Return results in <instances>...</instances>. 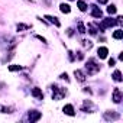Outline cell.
Listing matches in <instances>:
<instances>
[{
  "label": "cell",
  "instance_id": "obj_27",
  "mask_svg": "<svg viewBox=\"0 0 123 123\" xmlns=\"http://www.w3.org/2000/svg\"><path fill=\"white\" fill-rule=\"evenodd\" d=\"M97 2H98V3H103V5H104V3H107V0H97Z\"/></svg>",
  "mask_w": 123,
  "mask_h": 123
},
{
  "label": "cell",
  "instance_id": "obj_24",
  "mask_svg": "<svg viewBox=\"0 0 123 123\" xmlns=\"http://www.w3.org/2000/svg\"><path fill=\"white\" fill-rule=\"evenodd\" d=\"M36 39H39V41H42L43 43H46V39H45V38H42L41 35H36Z\"/></svg>",
  "mask_w": 123,
  "mask_h": 123
},
{
  "label": "cell",
  "instance_id": "obj_1",
  "mask_svg": "<svg viewBox=\"0 0 123 123\" xmlns=\"http://www.w3.org/2000/svg\"><path fill=\"white\" fill-rule=\"evenodd\" d=\"M86 68H87V73H88V75H93V74L98 73V70H100V65H97V62H96L94 59H88V62H87Z\"/></svg>",
  "mask_w": 123,
  "mask_h": 123
},
{
  "label": "cell",
  "instance_id": "obj_13",
  "mask_svg": "<svg viewBox=\"0 0 123 123\" xmlns=\"http://www.w3.org/2000/svg\"><path fill=\"white\" fill-rule=\"evenodd\" d=\"M59 9H61V12H62V13H70V12H71L70 5H65V3L61 5V6H59Z\"/></svg>",
  "mask_w": 123,
  "mask_h": 123
},
{
  "label": "cell",
  "instance_id": "obj_4",
  "mask_svg": "<svg viewBox=\"0 0 123 123\" xmlns=\"http://www.w3.org/2000/svg\"><path fill=\"white\" fill-rule=\"evenodd\" d=\"M107 54H109V49H107L106 46H101V48H98V51H97V55H98L100 59L107 58Z\"/></svg>",
  "mask_w": 123,
  "mask_h": 123
},
{
  "label": "cell",
  "instance_id": "obj_26",
  "mask_svg": "<svg viewBox=\"0 0 123 123\" xmlns=\"http://www.w3.org/2000/svg\"><path fill=\"white\" fill-rule=\"evenodd\" d=\"M61 78L65 80V81H68V75H67V74H61Z\"/></svg>",
  "mask_w": 123,
  "mask_h": 123
},
{
  "label": "cell",
  "instance_id": "obj_5",
  "mask_svg": "<svg viewBox=\"0 0 123 123\" xmlns=\"http://www.w3.org/2000/svg\"><path fill=\"white\" fill-rule=\"evenodd\" d=\"M113 101L114 103H120L122 101V91L119 88H114L113 90Z\"/></svg>",
  "mask_w": 123,
  "mask_h": 123
},
{
  "label": "cell",
  "instance_id": "obj_12",
  "mask_svg": "<svg viewBox=\"0 0 123 123\" xmlns=\"http://www.w3.org/2000/svg\"><path fill=\"white\" fill-rule=\"evenodd\" d=\"M104 117L107 120H116V119H119V113H106Z\"/></svg>",
  "mask_w": 123,
  "mask_h": 123
},
{
  "label": "cell",
  "instance_id": "obj_17",
  "mask_svg": "<svg viewBox=\"0 0 123 123\" xmlns=\"http://www.w3.org/2000/svg\"><path fill=\"white\" fill-rule=\"evenodd\" d=\"M26 29H29V26H28V25H22V23H19V25H18V31H20V32H22V31H26Z\"/></svg>",
  "mask_w": 123,
  "mask_h": 123
},
{
  "label": "cell",
  "instance_id": "obj_19",
  "mask_svg": "<svg viewBox=\"0 0 123 123\" xmlns=\"http://www.w3.org/2000/svg\"><path fill=\"white\" fill-rule=\"evenodd\" d=\"M83 45H84L87 49H90V48L93 46V42H91V41H83Z\"/></svg>",
  "mask_w": 123,
  "mask_h": 123
},
{
  "label": "cell",
  "instance_id": "obj_21",
  "mask_svg": "<svg viewBox=\"0 0 123 123\" xmlns=\"http://www.w3.org/2000/svg\"><path fill=\"white\" fill-rule=\"evenodd\" d=\"M107 12H109L110 15H114V13H116V7H114V6H109V7H107Z\"/></svg>",
  "mask_w": 123,
  "mask_h": 123
},
{
  "label": "cell",
  "instance_id": "obj_18",
  "mask_svg": "<svg viewBox=\"0 0 123 123\" xmlns=\"http://www.w3.org/2000/svg\"><path fill=\"white\" fill-rule=\"evenodd\" d=\"M78 32L80 33H86V28H84V25L81 22H78Z\"/></svg>",
  "mask_w": 123,
  "mask_h": 123
},
{
  "label": "cell",
  "instance_id": "obj_20",
  "mask_svg": "<svg viewBox=\"0 0 123 123\" xmlns=\"http://www.w3.org/2000/svg\"><path fill=\"white\" fill-rule=\"evenodd\" d=\"M20 68H22L20 65H10L9 67V71H19Z\"/></svg>",
  "mask_w": 123,
  "mask_h": 123
},
{
  "label": "cell",
  "instance_id": "obj_8",
  "mask_svg": "<svg viewBox=\"0 0 123 123\" xmlns=\"http://www.w3.org/2000/svg\"><path fill=\"white\" fill-rule=\"evenodd\" d=\"M32 96H33V97H36V98H39V100H42V98H43V93H42V90H41V88H38V87H35V88L32 90Z\"/></svg>",
  "mask_w": 123,
  "mask_h": 123
},
{
  "label": "cell",
  "instance_id": "obj_15",
  "mask_svg": "<svg viewBox=\"0 0 123 123\" xmlns=\"http://www.w3.org/2000/svg\"><path fill=\"white\" fill-rule=\"evenodd\" d=\"M113 80H114V81H122V74H120L119 70L114 71V74H113Z\"/></svg>",
  "mask_w": 123,
  "mask_h": 123
},
{
  "label": "cell",
  "instance_id": "obj_9",
  "mask_svg": "<svg viewBox=\"0 0 123 123\" xmlns=\"http://www.w3.org/2000/svg\"><path fill=\"white\" fill-rule=\"evenodd\" d=\"M64 113H65V114H68V116H74V114H75V113H74V107H73L71 104L64 106Z\"/></svg>",
  "mask_w": 123,
  "mask_h": 123
},
{
  "label": "cell",
  "instance_id": "obj_14",
  "mask_svg": "<svg viewBox=\"0 0 123 123\" xmlns=\"http://www.w3.org/2000/svg\"><path fill=\"white\" fill-rule=\"evenodd\" d=\"M77 6H78V9H80L81 12H86V10H87V5H86L84 2H81V0H78V2H77Z\"/></svg>",
  "mask_w": 123,
  "mask_h": 123
},
{
  "label": "cell",
  "instance_id": "obj_11",
  "mask_svg": "<svg viewBox=\"0 0 123 123\" xmlns=\"http://www.w3.org/2000/svg\"><path fill=\"white\" fill-rule=\"evenodd\" d=\"M91 15H93L94 18H101V16H103V13H101V10H100L98 7H96V6H93V10H91Z\"/></svg>",
  "mask_w": 123,
  "mask_h": 123
},
{
  "label": "cell",
  "instance_id": "obj_3",
  "mask_svg": "<svg viewBox=\"0 0 123 123\" xmlns=\"http://www.w3.org/2000/svg\"><path fill=\"white\" fill-rule=\"evenodd\" d=\"M117 22L116 20H113V19H104L103 22H101V25H100V29L103 31V29H106V28H110V26H114Z\"/></svg>",
  "mask_w": 123,
  "mask_h": 123
},
{
  "label": "cell",
  "instance_id": "obj_23",
  "mask_svg": "<svg viewBox=\"0 0 123 123\" xmlns=\"http://www.w3.org/2000/svg\"><path fill=\"white\" fill-rule=\"evenodd\" d=\"M12 110H13V107H2L3 113H12Z\"/></svg>",
  "mask_w": 123,
  "mask_h": 123
},
{
  "label": "cell",
  "instance_id": "obj_22",
  "mask_svg": "<svg viewBox=\"0 0 123 123\" xmlns=\"http://www.w3.org/2000/svg\"><path fill=\"white\" fill-rule=\"evenodd\" d=\"M88 29H90V33H91V35H96V33H97V31H96V28H94V26H93L91 23L88 25Z\"/></svg>",
  "mask_w": 123,
  "mask_h": 123
},
{
  "label": "cell",
  "instance_id": "obj_7",
  "mask_svg": "<svg viewBox=\"0 0 123 123\" xmlns=\"http://www.w3.org/2000/svg\"><path fill=\"white\" fill-rule=\"evenodd\" d=\"M41 116H42V114H41L39 111H35V110H33V111H29V120H31V122H36V120H39Z\"/></svg>",
  "mask_w": 123,
  "mask_h": 123
},
{
  "label": "cell",
  "instance_id": "obj_16",
  "mask_svg": "<svg viewBox=\"0 0 123 123\" xmlns=\"http://www.w3.org/2000/svg\"><path fill=\"white\" fill-rule=\"evenodd\" d=\"M113 38H114V39H122V38H123V31H116V32L113 33Z\"/></svg>",
  "mask_w": 123,
  "mask_h": 123
},
{
  "label": "cell",
  "instance_id": "obj_10",
  "mask_svg": "<svg viewBox=\"0 0 123 123\" xmlns=\"http://www.w3.org/2000/svg\"><path fill=\"white\" fill-rule=\"evenodd\" d=\"M45 19H48V20H49L51 23H54V25H55L56 28H59V26H61V23H59V20H58L56 18H54V16H49V15H46V16H45Z\"/></svg>",
  "mask_w": 123,
  "mask_h": 123
},
{
  "label": "cell",
  "instance_id": "obj_2",
  "mask_svg": "<svg viewBox=\"0 0 123 123\" xmlns=\"http://www.w3.org/2000/svg\"><path fill=\"white\" fill-rule=\"evenodd\" d=\"M52 88H54V91H52V98H54V100H61V98L65 96V93H67L64 88L56 87V86H54Z\"/></svg>",
  "mask_w": 123,
  "mask_h": 123
},
{
  "label": "cell",
  "instance_id": "obj_6",
  "mask_svg": "<svg viewBox=\"0 0 123 123\" xmlns=\"http://www.w3.org/2000/svg\"><path fill=\"white\" fill-rule=\"evenodd\" d=\"M74 75H75V78H77L80 83H84V81H86V77H87V75H86L83 71H80V70H75V71H74Z\"/></svg>",
  "mask_w": 123,
  "mask_h": 123
},
{
  "label": "cell",
  "instance_id": "obj_25",
  "mask_svg": "<svg viewBox=\"0 0 123 123\" xmlns=\"http://www.w3.org/2000/svg\"><path fill=\"white\" fill-rule=\"evenodd\" d=\"M114 62H116V61H114L113 58H110V59H109V65H110V67H113V65H114Z\"/></svg>",
  "mask_w": 123,
  "mask_h": 123
}]
</instances>
